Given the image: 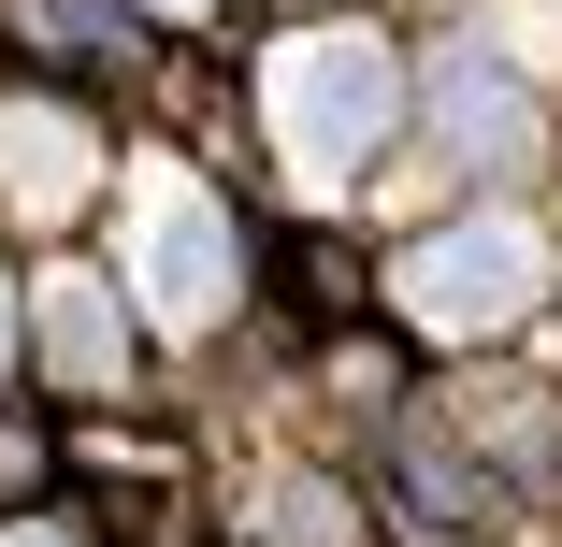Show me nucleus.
<instances>
[{
  "label": "nucleus",
  "instance_id": "nucleus-1",
  "mask_svg": "<svg viewBox=\"0 0 562 547\" xmlns=\"http://www.w3.org/2000/svg\"><path fill=\"white\" fill-rule=\"evenodd\" d=\"M274 145H289V173L303 187H347L390 130H404V58L375 44V30H303V44H274Z\"/></svg>",
  "mask_w": 562,
  "mask_h": 547
},
{
  "label": "nucleus",
  "instance_id": "nucleus-2",
  "mask_svg": "<svg viewBox=\"0 0 562 547\" xmlns=\"http://www.w3.org/2000/svg\"><path fill=\"white\" fill-rule=\"evenodd\" d=\"M533 288H548V246L519 231V216H462V231L404 246V274H390V303L418 317V332H447V346H476V332H505V317H533Z\"/></svg>",
  "mask_w": 562,
  "mask_h": 547
},
{
  "label": "nucleus",
  "instance_id": "nucleus-3",
  "mask_svg": "<svg viewBox=\"0 0 562 547\" xmlns=\"http://www.w3.org/2000/svg\"><path fill=\"white\" fill-rule=\"evenodd\" d=\"M131 288H145L159 332H216V317H232L246 246H232V216H216V187L145 173V202H131Z\"/></svg>",
  "mask_w": 562,
  "mask_h": 547
},
{
  "label": "nucleus",
  "instance_id": "nucleus-4",
  "mask_svg": "<svg viewBox=\"0 0 562 547\" xmlns=\"http://www.w3.org/2000/svg\"><path fill=\"white\" fill-rule=\"evenodd\" d=\"M432 87H447L432 116H447V145H462V159H491V173H519V159H533V87H519V58L447 44V72H432Z\"/></svg>",
  "mask_w": 562,
  "mask_h": 547
},
{
  "label": "nucleus",
  "instance_id": "nucleus-5",
  "mask_svg": "<svg viewBox=\"0 0 562 547\" xmlns=\"http://www.w3.org/2000/svg\"><path fill=\"white\" fill-rule=\"evenodd\" d=\"M0 187H15L30 216L87 202V130L58 116V101H15V116H0Z\"/></svg>",
  "mask_w": 562,
  "mask_h": 547
},
{
  "label": "nucleus",
  "instance_id": "nucleus-6",
  "mask_svg": "<svg viewBox=\"0 0 562 547\" xmlns=\"http://www.w3.org/2000/svg\"><path fill=\"white\" fill-rule=\"evenodd\" d=\"M30 317H44V361H58L72 389H116L131 332H116V288H101V274H58V288H44Z\"/></svg>",
  "mask_w": 562,
  "mask_h": 547
},
{
  "label": "nucleus",
  "instance_id": "nucleus-7",
  "mask_svg": "<svg viewBox=\"0 0 562 547\" xmlns=\"http://www.w3.org/2000/svg\"><path fill=\"white\" fill-rule=\"evenodd\" d=\"M260 533H289V547H347V504H331V490H260Z\"/></svg>",
  "mask_w": 562,
  "mask_h": 547
},
{
  "label": "nucleus",
  "instance_id": "nucleus-8",
  "mask_svg": "<svg viewBox=\"0 0 562 547\" xmlns=\"http://www.w3.org/2000/svg\"><path fill=\"white\" fill-rule=\"evenodd\" d=\"M0 547H72V533H44V518H15V533H0Z\"/></svg>",
  "mask_w": 562,
  "mask_h": 547
},
{
  "label": "nucleus",
  "instance_id": "nucleus-9",
  "mask_svg": "<svg viewBox=\"0 0 562 547\" xmlns=\"http://www.w3.org/2000/svg\"><path fill=\"white\" fill-rule=\"evenodd\" d=\"M0 375H15V288H0Z\"/></svg>",
  "mask_w": 562,
  "mask_h": 547
},
{
  "label": "nucleus",
  "instance_id": "nucleus-10",
  "mask_svg": "<svg viewBox=\"0 0 562 547\" xmlns=\"http://www.w3.org/2000/svg\"><path fill=\"white\" fill-rule=\"evenodd\" d=\"M159 15H202V0H159Z\"/></svg>",
  "mask_w": 562,
  "mask_h": 547
}]
</instances>
